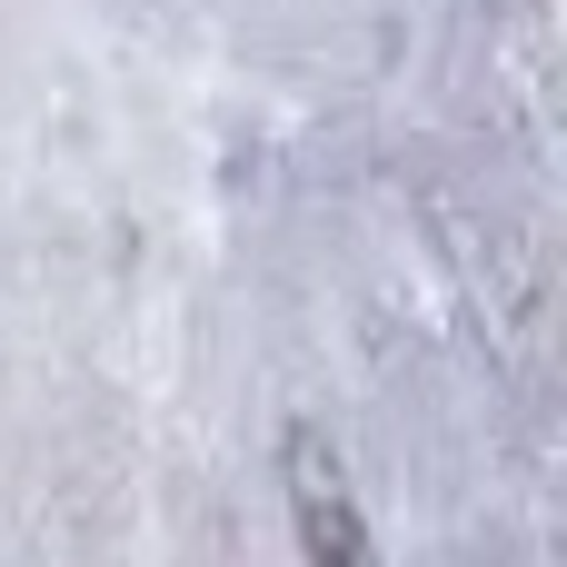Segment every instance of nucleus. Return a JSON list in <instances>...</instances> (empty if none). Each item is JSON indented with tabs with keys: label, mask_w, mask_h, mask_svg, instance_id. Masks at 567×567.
I'll return each instance as SVG.
<instances>
[{
	"label": "nucleus",
	"mask_w": 567,
	"mask_h": 567,
	"mask_svg": "<svg viewBox=\"0 0 567 567\" xmlns=\"http://www.w3.org/2000/svg\"><path fill=\"white\" fill-rule=\"evenodd\" d=\"M289 478H299V528H309V567H369V548H359V518H349V498H339V468L319 458V439H299Z\"/></svg>",
	"instance_id": "1"
}]
</instances>
